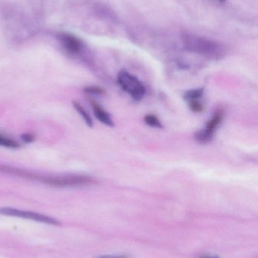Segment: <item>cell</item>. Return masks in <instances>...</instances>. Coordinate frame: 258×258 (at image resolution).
<instances>
[{
  "label": "cell",
  "instance_id": "cell-8",
  "mask_svg": "<svg viewBox=\"0 0 258 258\" xmlns=\"http://www.w3.org/2000/svg\"><path fill=\"white\" fill-rule=\"evenodd\" d=\"M213 138V134L208 132L205 128L198 131L195 134V140L199 144H208Z\"/></svg>",
  "mask_w": 258,
  "mask_h": 258
},
{
  "label": "cell",
  "instance_id": "cell-4",
  "mask_svg": "<svg viewBox=\"0 0 258 258\" xmlns=\"http://www.w3.org/2000/svg\"><path fill=\"white\" fill-rule=\"evenodd\" d=\"M42 181L47 184L58 186H84L94 183V180L86 176H72V177H46Z\"/></svg>",
  "mask_w": 258,
  "mask_h": 258
},
{
  "label": "cell",
  "instance_id": "cell-12",
  "mask_svg": "<svg viewBox=\"0 0 258 258\" xmlns=\"http://www.w3.org/2000/svg\"><path fill=\"white\" fill-rule=\"evenodd\" d=\"M0 146L8 147V148H18L19 147V144L15 140L11 139V138L0 135Z\"/></svg>",
  "mask_w": 258,
  "mask_h": 258
},
{
  "label": "cell",
  "instance_id": "cell-3",
  "mask_svg": "<svg viewBox=\"0 0 258 258\" xmlns=\"http://www.w3.org/2000/svg\"><path fill=\"white\" fill-rule=\"evenodd\" d=\"M0 214L3 215H8V216L33 220V221H38V222L53 224V225H60L61 224L58 220L51 218V217L41 215L39 213H35V212L18 210V209H12V208H0Z\"/></svg>",
  "mask_w": 258,
  "mask_h": 258
},
{
  "label": "cell",
  "instance_id": "cell-10",
  "mask_svg": "<svg viewBox=\"0 0 258 258\" xmlns=\"http://www.w3.org/2000/svg\"><path fill=\"white\" fill-rule=\"evenodd\" d=\"M73 105H74V108L77 110V111L78 112L79 114L84 119L86 125L89 127H92V119H91L90 116L88 114L87 112L85 110V109L79 103L76 102V101L73 102Z\"/></svg>",
  "mask_w": 258,
  "mask_h": 258
},
{
  "label": "cell",
  "instance_id": "cell-5",
  "mask_svg": "<svg viewBox=\"0 0 258 258\" xmlns=\"http://www.w3.org/2000/svg\"><path fill=\"white\" fill-rule=\"evenodd\" d=\"M92 109H93L94 114H95V117L100 122H102L103 124L108 125V126H114V122L112 121L110 115L99 104L95 102H92Z\"/></svg>",
  "mask_w": 258,
  "mask_h": 258
},
{
  "label": "cell",
  "instance_id": "cell-6",
  "mask_svg": "<svg viewBox=\"0 0 258 258\" xmlns=\"http://www.w3.org/2000/svg\"><path fill=\"white\" fill-rule=\"evenodd\" d=\"M61 40L63 43L64 46L65 47L67 50L71 51L72 53H77L80 51L81 48V44L80 41L71 36V35L63 34L61 36Z\"/></svg>",
  "mask_w": 258,
  "mask_h": 258
},
{
  "label": "cell",
  "instance_id": "cell-11",
  "mask_svg": "<svg viewBox=\"0 0 258 258\" xmlns=\"http://www.w3.org/2000/svg\"><path fill=\"white\" fill-rule=\"evenodd\" d=\"M144 121H145L146 125H149V126L153 127V128H162V122L158 119L157 116H154L153 114L146 115L144 118Z\"/></svg>",
  "mask_w": 258,
  "mask_h": 258
},
{
  "label": "cell",
  "instance_id": "cell-2",
  "mask_svg": "<svg viewBox=\"0 0 258 258\" xmlns=\"http://www.w3.org/2000/svg\"><path fill=\"white\" fill-rule=\"evenodd\" d=\"M120 86L136 101L142 99L145 94V88L135 76L127 71H121L118 77Z\"/></svg>",
  "mask_w": 258,
  "mask_h": 258
},
{
  "label": "cell",
  "instance_id": "cell-1",
  "mask_svg": "<svg viewBox=\"0 0 258 258\" xmlns=\"http://www.w3.org/2000/svg\"><path fill=\"white\" fill-rule=\"evenodd\" d=\"M186 44L188 49L210 58L220 59L224 55V50L221 46L209 41L189 38L186 39Z\"/></svg>",
  "mask_w": 258,
  "mask_h": 258
},
{
  "label": "cell",
  "instance_id": "cell-13",
  "mask_svg": "<svg viewBox=\"0 0 258 258\" xmlns=\"http://www.w3.org/2000/svg\"><path fill=\"white\" fill-rule=\"evenodd\" d=\"M189 107H190L191 110L195 112V113H199V112L203 111V110H204V107L198 100L190 101L189 102Z\"/></svg>",
  "mask_w": 258,
  "mask_h": 258
},
{
  "label": "cell",
  "instance_id": "cell-7",
  "mask_svg": "<svg viewBox=\"0 0 258 258\" xmlns=\"http://www.w3.org/2000/svg\"><path fill=\"white\" fill-rule=\"evenodd\" d=\"M222 112H217V113H215V116L212 117V119H211L210 121H209V122H208L207 125H206V130H207L208 132H210V133L213 134L214 135L215 130H216V129L218 128V127L219 126L221 121H222Z\"/></svg>",
  "mask_w": 258,
  "mask_h": 258
},
{
  "label": "cell",
  "instance_id": "cell-15",
  "mask_svg": "<svg viewBox=\"0 0 258 258\" xmlns=\"http://www.w3.org/2000/svg\"><path fill=\"white\" fill-rule=\"evenodd\" d=\"M21 138H22L23 141H26V142H32L34 140V137L30 134H24L21 136Z\"/></svg>",
  "mask_w": 258,
  "mask_h": 258
},
{
  "label": "cell",
  "instance_id": "cell-14",
  "mask_svg": "<svg viewBox=\"0 0 258 258\" xmlns=\"http://www.w3.org/2000/svg\"><path fill=\"white\" fill-rule=\"evenodd\" d=\"M85 92L89 94H94V95H101L104 93V90L101 88L96 87V86H89V87H86L84 89Z\"/></svg>",
  "mask_w": 258,
  "mask_h": 258
},
{
  "label": "cell",
  "instance_id": "cell-17",
  "mask_svg": "<svg viewBox=\"0 0 258 258\" xmlns=\"http://www.w3.org/2000/svg\"><path fill=\"white\" fill-rule=\"evenodd\" d=\"M203 258H212V257H203Z\"/></svg>",
  "mask_w": 258,
  "mask_h": 258
},
{
  "label": "cell",
  "instance_id": "cell-16",
  "mask_svg": "<svg viewBox=\"0 0 258 258\" xmlns=\"http://www.w3.org/2000/svg\"><path fill=\"white\" fill-rule=\"evenodd\" d=\"M96 258H128V257H125V256L101 255V256H98V257H97Z\"/></svg>",
  "mask_w": 258,
  "mask_h": 258
},
{
  "label": "cell",
  "instance_id": "cell-9",
  "mask_svg": "<svg viewBox=\"0 0 258 258\" xmlns=\"http://www.w3.org/2000/svg\"><path fill=\"white\" fill-rule=\"evenodd\" d=\"M204 90V88H200V89L188 91V92L184 94L183 98H184L186 101H189V102L192 101H197V100L199 99L202 96Z\"/></svg>",
  "mask_w": 258,
  "mask_h": 258
}]
</instances>
